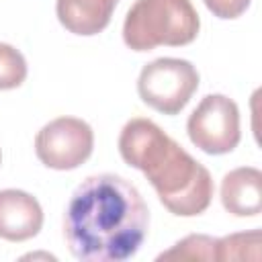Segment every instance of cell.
<instances>
[{
	"label": "cell",
	"instance_id": "14",
	"mask_svg": "<svg viewBox=\"0 0 262 262\" xmlns=\"http://www.w3.org/2000/svg\"><path fill=\"white\" fill-rule=\"evenodd\" d=\"M0 162H2V151H0Z\"/></svg>",
	"mask_w": 262,
	"mask_h": 262
},
{
	"label": "cell",
	"instance_id": "9",
	"mask_svg": "<svg viewBox=\"0 0 262 262\" xmlns=\"http://www.w3.org/2000/svg\"><path fill=\"white\" fill-rule=\"evenodd\" d=\"M117 4L119 0H57L55 14L70 33L90 37L108 27Z\"/></svg>",
	"mask_w": 262,
	"mask_h": 262
},
{
	"label": "cell",
	"instance_id": "4",
	"mask_svg": "<svg viewBox=\"0 0 262 262\" xmlns=\"http://www.w3.org/2000/svg\"><path fill=\"white\" fill-rule=\"evenodd\" d=\"M199 88V72L188 59L158 57L137 78L139 98L162 115H178Z\"/></svg>",
	"mask_w": 262,
	"mask_h": 262
},
{
	"label": "cell",
	"instance_id": "12",
	"mask_svg": "<svg viewBox=\"0 0 262 262\" xmlns=\"http://www.w3.org/2000/svg\"><path fill=\"white\" fill-rule=\"evenodd\" d=\"M27 72L25 55L16 47L0 43V90L18 88L27 80Z\"/></svg>",
	"mask_w": 262,
	"mask_h": 262
},
{
	"label": "cell",
	"instance_id": "6",
	"mask_svg": "<svg viewBox=\"0 0 262 262\" xmlns=\"http://www.w3.org/2000/svg\"><path fill=\"white\" fill-rule=\"evenodd\" d=\"M92 127L76 117H57L43 125L35 137V154L51 170H74L82 166L92 156Z\"/></svg>",
	"mask_w": 262,
	"mask_h": 262
},
{
	"label": "cell",
	"instance_id": "3",
	"mask_svg": "<svg viewBox=\"0 0 262 262\" xmlns=\"http://www.w3.org/2000/svg\"><path fill=\"white\" fill-rule=\"evenodd\" d=\"M199 29L201 18L190 0H135L123 23V41L133 51L180 47L192 43Z\"/></svg>",
	"mask_w": 262,
	"mask_h": 262
},
{
	"label": "cell",
	"instance_id": "13",
	"mask_svg": "<svg viewBox=\"0 0 262 262\" xmlns=\"http://www.w3.org/2000/svg\"><path fill=\"white\" fill-rule=\"evenodd\" d=\"M203 2L217 18H225V20L242 16L250 6V0H203Z\"/></svg>",
	"mask_w": 262,
	"mask_h": 262
},
{
	"label": "cell",
	"instance_id": "1",
	"mask_svg": "<svg viewBox=\"0 0 262 262\" xmlns=\"http://www.w3.org/2000/svg\"><path fill=\"white\" fill-rule=\"evenodd\" d=\"M149 209L141 192L117 174L84 178L63 213V235L76 260L125 262L143 246Z\"/></svg>",
	"mask_w": 262,
	"mask_h": 262
},
{
	"label": "cell",
	"instance_id": "8",
	"mask_svg": "<svg viewBox=\"0 0 262 262\" xmlns=\"http://www.w3.org/2000/svg\"><path fill=\"white\" fill-rule=\"evenodd\" d=\"M221 203L235 217H256L262 211V172L254 166L227 172L221 180Z\"/></svg>",
	"mask_w": 262,
	"mask_h": 262
},
{
	"label": "cell",
	"instance_id": "2",
	"mask_svg": "<svg viewBox=\"0 0 262 262\" xmlns=\"http://www.w3.org/2000/svg\"><path fill=\"white\" fill-rule=\"evenodd\" d=\"M119 154L131 168L145 174L160 203L178 217H194L209 209L213 178L160 125L135 117L119 135Z\"/></svg>",
	"mask_w": 262,
	"mask_h": 262
},
{
	"label": "cell",
	"instance_id": "10",
	"mask_svg": "<svg viewBox=\"0 0 262 262\" xmlns=\"http://www.w3.org/2000/svg\"><path fill=\"white\" fill-rule=\"evenodd\" d=\"M260 229L239 231L217 239V260H260Z\"/></svg>",
	"mask_w": 262,
	"mask_h": 262
},
{
	"label": "cell",
	"instance_id": "7",
	"mask_svg": "<svg viewBox=\"0 0 262 262\" xmlns=\"http://www.w3.org/2000/svg\"><path fill=\"white\" fill-rule=\"evenodd\" d=\"M43 227L39 201L18 188L0 190V237L6 242H27Z\"/></svg>",
	"mask_w": 262,
	"mask_h": 262
},
{
	"label": "cell",
	"instance_id": "11",
	"mask_svg": "<svg viewBox=\"0 0 262 262\" xmlns=\"http://www.w3.org/2000/svg\"><path fill=\"white\" fill-rule=\"evenodd\" d=\"M158 260H217V237L192 233L162 252Z\"/></svg>",
	"mask_w": 262,
	"mask_h": 262
},
{
	"label": "cell",
	"instance_id": "5",
	"mask_svg": "<svg viewBox=\"0 0 262 262\" xmlns=\"http://www.w3.org/2000/svg\"><path fill=\"white\" fill-rule=\"evenodd\" d=\"M188 139L209 156L229 154L242 139L239 108L225 94H207L186 121Z\"/></svg>",
	"mask_w": 262,
	"mask_h": 262
}]
</instances>
